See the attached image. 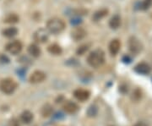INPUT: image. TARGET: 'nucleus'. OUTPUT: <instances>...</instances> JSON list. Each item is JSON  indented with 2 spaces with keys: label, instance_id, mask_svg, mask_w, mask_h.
<instances>
[{
  "label": "nucleus",
  "instance_id": "20e7f679",
  "mask_svg": "<svg viewBox=\"0 0 152 126\" xmlns=\"http://www.w3.org/2000/svg\"><path fill=\"white\" fill-rule=\"evenodd\" d=\"M129 48L134 54L140 53L143 49V45L141 42L135 37H132L129 40Z\"/></svg>",
  "mask_w": 152,
  "mask_h": 126
},
{
  "label": "nucleus",
  "instance_id": "b1692460",
  "mask_svg": "<svg viewBox=\"0 0 152 126\" xmlns=\"http://www.w3.org/2000/svg\"><path fill=\"white\" fill-rule=\"evenodd\" d=\"M133 95H134V99H135V97H137L136 100H139V99L141 98V92H140V90H136L135 92L133 94Z\"/></svg>",
  "mask_w": 152,
  "mask_h": 126
},
{
  "label": "nucleus",
  "instance_id": "9d476101",
  "mask_svg": "<svg viewBox=\"0 0 152 126\" xmlns=\"http://www.w3.org/2000/svg\"><path fill=\"white\" fill-rule=\"evenodd\" d=\"M86 36V31L83 27H75L74 28L71 32V37L75 41H80L85 38Z\"/></svg>",
  "mask_w": 152,
  "mask_h": 126
},
{
  "label": "nucleus",
  "instance_id": "ddd939ff",
  "mask_svg": "<svg viewBox=\"0 0 152 126\" xmlns=\"http://www.w3.org/2000/svg\"><path fill=\"white\" fill-rule=\"evenodd\" d=\"M28 53L34 58H38L42 53V51L37 44H31L28 47Z\"/></svg>",
  "mask_w": 152,
  "mask_h": 126
},
{
  "label": "nucleus",
  "instance_id": "a211bd4d",
  "mask_svg": "<svg viewBox=\"0 0 152 126\" xmlns=\"http://www.w3.org/2000/svg\"><path fill=\"white\" fill-rule=\"evenodd\" d=\"M17 33H18V30L15 27H8L3 31V35L6 37H8V38H11V37H15Z\"/></svg>",
  "mask_w": 152,
  "mask_h": 126
},
{
  "label": "nucleus",
  "instance_id": "2eb2a0df",
  "mask_svg": "<svg viewBox=\"0 0 152 126\" xmlns=\"http://www.w3.org/2000/svg\"><path fill=\"white\" fill-rule=\"evenodd\" d=\"M121 26V18L118 15H114L111 18L110 21H109V26L113 29V30H116V29H118Z\"/></svg>",
  "mask_w": 152,
  "mask_h": 126
},
{
  "label": "nucleus",
  "instance_id": "6ab92c4d",
  "mask_svg": "<svg viewBox=\"0 0 152 126\" xmlns=\"http://www.w3.org/2000/svg\"><path fill=\"white\" fill-rule=\"evenodd\" d=\"M107 14H108V10H106V9H102V10H100L96 11V12L94 14L92 19L95 21H97L102 20V19L104 18L105 16H107Z\"/></svg>",
  "mask_w": 152,
  "mask_h": 126
},
{
  "label": "nucleus",
  "instance_id": "dca6fc26",
  "mask_svg": "<svg viewBox=\"0 0 152 126\" xmlns=\"http://www.w3.org/2000/svg\"><path fill=\"white\" fill-rule=\"evenodd\" d=\"M53 106H51L50 104H46L44 105L43 107L42 108L41 110V114L42 115L43 118H48L53 114Z\"/></svg>",
  "mask_w": 152,
  "mask_h": 126
},
{
  "label": "nucleus",
  "instance_id": "423d86ee",
  "mask_svg": "<svg viewBox=\"0 0 152 126\" xmlns=\"http://www.w3.org/2000/svg\"><path fill=\"white\" fill-rule=\"evenodd\" d=\"M23 46L20 41H14L6 45V50L13 55L19 54L21 52Z\"/></svg>",
  "mask_w": 152,
  "mask_h": 126
},
{
  "label": "nucleus",
  "instance_id": "6e6552de",
  "mask_svg": "<svg viewBox=\"0 0 152 126\" xmlns=\"http://www.w3.org/2000/svg\"><path fill=\"white\" fill-rule=\"evenodd\" d=\"M151 66L147 63H145V62L140 63L134 67V71L138 74H140V75H149L151 72Z\"/></svg>",
  "mask_w": 152,
  "mask_h": 126
},
{
  "label": "nucleus",
  "instance_id": "7ed1b4c3",
  "mask_svg": "<svg viewBox=\"0 0 152 126\" xmlns=\"http://www.w3.org/2000/svg\"><path fill=\"white\" fill-rule=\"evenodd\" d=\"M18 87L17 82L11 78H5L0 81V91L4 94H12Z\"/></svg>",
  "mask_w": 152,
  "mask_h": 126
},
{
  "label": "nucleus",
  "instance_id": "1a4fd4ad",
  "mask_svg": "<svg viewBox=\"0 0 152 126\" xmlns=\"http://www.w3.org/2000/svg\"><path fill=\"white\" fill-rule=\"evenodd\" d=\"M74 96L78 101L80 102H85L90 98L91 92L85 89H77L74 92Z\"/></svg>",
  "mask_w": 152,
  "mask_h": 126
},
{
  "label": "nucleus",
  "instance_id": "f8f14e48",
  "mask_svg": "<svg viewBox=\"0 0 152 126\" xmlns=\"http://www.w3.org/2000/svg\"><path fill=\"white\" fill-rule=\"evenodd\" d=\"M120 48H121V42L118 39H114L109 44V52L113 56H116L118 54Z\"/></svg>",
  "mask_w": 152,
  "mask_h": 126
},
{
  "label": "nucleus",
  "instance_id": "4468645a",
  "mask_svg": "<svg viewBox=\"0 0 152 126\" xmlns=\"http://www.w3.org/2000/svg\"><path fill=\"white\" fill-rule=\"evenodd\" d=\"M33 119H34L33 114L31 112L28 111V110L24 111L21 114V115H20V120H21L24 124H26V125L31 124V121L33 120Z\"/></svg>",
  "mask_w": 152,
  "mask_h": 126
},
{
  "label": "nucleus",
  "instance_id": "5701e85b",
  "mask_svg": "<svg viewBox=\"0 0 152 126\" xmlns=\"http://www.w3.org/2000/svg\"><path fill=\"white\" fill-rule=\"evenodd\" d=\"M97 114V108L96 107H91L89 110H88V115L93 117V116H96Z\"/></svg>",
  "mask_w": 152,
  "mask_h": 126
},
{
  "label": "nucleus",
  "instance_id": "39448f33",
  "mask_svg": "<svg viewBox=\"0 0 152 126\" xmlns=\"http://www.w3.org/2000/svg\"><path fill=\"white\" fill-rule=\"evenodd\" d=\"M49 32L44 28H40L34 33V40L38 43H45L48 41Z\"/></svg>",
  "mask_w": 152,
  "mask_h": 126
},
{
  "label": "nucleus",
  "instance_id": "0eeeda50",
  "mask_svg": "<svg viewBox=\"0 0 152 126\" xmlns=\"http://www.w3.org/2000/svg\"><path fill=\"white\" fill-rule=\"evenodd\" d=\"M47 75L43 71L41 70H36L34 71L29 77V81L31 84H38V83L43 82L46 80Z\"/></svg>",
  "mask_w": 152,
  "mask_h": 126
},
{
  "label": "nucleus",
  "instance_id": "f03ea898",
  "mask_svg": "<svg viewBox=\"0 0 152 126\" xmlns=\"http://www.w3.org/2000/svg\"><path fill=\"white\" fill-rule=\"evenodd\" d=\"M64 29H65V23L60 18H57V17L52 18L48 20L47 23V30L49 32L58 34L62 32Z\"/></svg>",
  "mask_w": 152,
  "mask_h": 126
},
{
  "label": "nucleus",
  "instance_id": "393cba45",
  "mask_svg": "<svg viewBox=\"0 0 152 126\" xmlns=\"http://www.w3.org/2000/svg\"><path fill=\"white\" fill-rule=\"evenodd\" d=\"M134 126H148V125H147L145 124V122L140 121V122H137V123H136L135 125H134Z\"/></svg>",
  "mask_w": 152,
  "mask_h": 126
},
{
  "label": "nucleus",
  "instance_id": "4be33fe9",
  "mask_svg": "<svg viewBox=\"0 0 152 126\" xmlns=\"http://www.w3.org/2000/svg\"><path fill=\"white\" fill-rule=\"evenodd\" d=\"M88 48H89L88 45H82L80 47H79V48L77 49V54L83 55L88 50Z\"/></svg>",
  "mask_w": 152,
  "mask_h": 126
},
{
  "label": "nucleus",
  "instance_id": "aec40b11",
  "mask_svg": "<svg viewBox=\"0 0 152 126\" xmlns=\"http://www.w3.org/2000/svg\"><path fill=\"white\" fill-rule=\"evenodd\" d=\"M19 20H20V18L17 15H15V14H10L4 18V21L5 23H8V24H15V23L19 21Z\"/></svg>",
  "mask_w": 152,
  "mask_h": 126
},
{
  "label": "nucleus",
  "instance_id": "9b49d317",
  "mask_svg": "<svg viewBox=\"0 0 152 126\" xmlns=\"http://www.w3.org/2000/svg\"><path fill=\"white\" fill-rule=\"evenodd\" d=\"M63 109L67 114H74L79 110V106L76 104L75 103H74V102L67 101V102L64 103V104L63 105Z\"/></svg>",
  "mask_w": 152,
  "mask_h": 126
},
{
  "label": "nucleus",
  "instance_id": "f3484780",
  "mask_svg": "<svg viewBox=\"0 0 152 126\" xmlns=\"http://www.w3.org/2000/svg\"><path fill=\"white\" fill-rule=\"evenodd\" d=\"M48 51L51 54L53 55H60L62 53V52H63L61 47H60L59 45H58V44L56 43L51 44L50 46H48Z\"/></svg>",
  "mask_w": 152,
  "mask_h": 126
},
{
  "label": "nucleus",
  "instance_id": "412c9836",
  "mask_svg": "<svg viewBox=\"0 0 152 126\" xmlns=\"http://www.w3.org/2000/svg\"><path fill=\"white\" fill-rule=\"evenodd\" d=\"M152 4V0H143L141 3V9L144 10H148Z\"/></svg>",
  "mask_w": 152,
  "mask_h": 126
},
{
  "label": "nucleus",
  "instance_id": "f257e3e1",
  "mask_svg": "<svg viewBox=\"0 0 152 126\" xmlns=\"http://www.w3.org/2000/svg\"><path fill=\"white\" fill-rule=\"evenodd\" d=\"M105 62V53L102 49H96L91 52L87 57V63L93 68H98Z\"/></svg>",
  "mask_w": 152,
  "mask_h": 126
}]
</instances>
